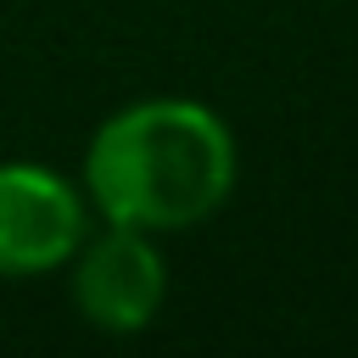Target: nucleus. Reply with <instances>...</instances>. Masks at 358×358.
Returning a JSON list of instances; mask_svg holds the SVG:
<instances>
[{
  "instance_id": "nucleus-1",
  "label": "nucleus",
  "mask_w": 358,
  "mask_h": 358,
  "mask_svg": "<svg viewBox=\"0 0 358 358\" xmlns=\"http://www.w3.org/2000/svg\"><path fill=\"white\" fill-rule=\"evenodd\" d=\"M84 185L106 224L145 235L190 229L224 207L235 185V140L201 101H134L95 129L84 151Z\"/></svg>"
},
{
  "instance_id": "nucleus-2",
  "label": "nucleus",
  "mask_w": 358,
  "mask_h": 358,
  "mask_svg": "<svg viewBox=\"0 0 358 358\" xmlns=\"http://www.w3.org/2000/svg\"><path fill=\"white\" fill-rule=\"evenodd\" d=\"M84 246V201L45 162H0V274L62 268Z\"/></svg>"
},
{
  "instance_id": "nucleus-3",
  "label": "nucleus",
  "mask_w": 358,
  "mask_h": 358,
  "mask_svg": "<svg viewBox=\"0 0 358 358\" xmlns=\"http://www.w3.org/2000/svg\"><path fill=\"white\" fill-rule=\"evenodd\" d=\"M162 291H168L162 252L151 246L145 229L112 224L106 235H95L78 252L73 296H78V313L95 330H112V336L145 330L157 319V308H162Z\"/></svg>"
}]
</instances>
